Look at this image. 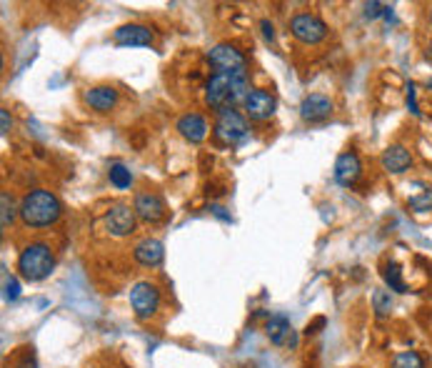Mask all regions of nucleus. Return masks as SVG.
<instances>
[{
    "instance_id": "obj_16",
    "label": "nucleus",
    "mask_w": 432,
    "mask_h": 368,
    "mask_svg": "<svg viewBox=\"0 0 432 368\" xmlns=\"http://www.w3.org/2000/svg\"><path fill=\"white\" fill-rule=\"evenodd\" d=\"M175 128H177V133H180L182 138L190 140V143H203L205 136H208V131H210V128H208V121H205L200 113L180 115L177 123H175Z\"/></svg>"
},
{
    "instance_id": "obj_5",
    "label": "nucleus",
    "mask_w": 432,
    "mask_h": 368,
    "mask_svg": "<svg viewBox=\"0 0 432 368\" xmlns=\"http://www.w3.org/2000/svg\"><path fill=\"white\" fill-rule=\"evenodd\" d=\"M160 305V291L155 283L150 281H137L135 286L130 288V308L140 321L155 316Z\"/></svg>"
},
{
    "instance_id": "obj_14",
    "label": "nucleus",
    "mask_w": 432,
    "mask_h": 368,
    "mask_svg": "<svg viewBox=\"0 0 432 368\" xmlns=\"http://www.w3.org/2000/svg\"><path fill=\"white\" fill-rule=\"evenodd\" d=\"M265 336L270 339V343H275V346H285V343H288L290 348H295V346H297V336H295V331H292L290 321H288L285 316H280V313H275V316L267 318Z\"/></svg>"
},
{
    "instance_id": "obj_25",
    "label": "nucleus",
    "mask_w": 432,
    "mask_h": 368,
    "mask_svg": "<svg viewBox=\"0 0 432 368\" xmlns=\"http://www.w3.org/2000/svg\"><path fill=\"white\" fill-rule=\"evenodd\" d=\"M3 288H6V301H15L18 296H20V283H18V278H3Z\"/></svg>"
},
{
    "instance_id": "obj_24",
    "label": "nucleus",
    "mask_w": 432,
    "mask_h": 368,
    "mask_svg": "<svg viewBox=\"0 0 432 368\" xmlns=\"http://www.w3.org/2000/svg\"><path fill=\"white\" fill-rule=\"evenodd\" d=\"M407 208L415 213H427L432 211V188H425L420 196H410L407 198Z\"/></svg>"
},
{
    "instance_id": "obj_4",
    "label": "nucleus",
    "mask_w": 432,
    "mask_h": 368,
    "mask_svg": "<svg viewBox=\"0 0 432 368\" xmlns=\"http://www.w3.org/2000/svg\"><path fill=\"white\" fill-rule=\"evenodd\" d=\"M215 138L225 145H238L240 140L248 138V121L238 110H222L215 118Z\"/></svg>"
},
{
    "instance_id": "obj_20",
    "label": "nucleus",
    "mask_w": 432,
    "mask_h": 368,
    "mask_svg": "<svg viewBox=\"0 0 432 368\" xmlns=\"http://www.w3.org/2000/svg\"><path fill=\"white\" fill-rule=\"evenodd\" d=\"M108 178L118 190H126V188H130L133 185V173L128 171L123 163H113V166L108 168Z\"/></svg>"
},
{
    "instance_id": "obj_32",
    "label": "nucleus",
    "mask_w": 432,
    "mask_h": 368,
    "mask_svg": "<svg viewBox=\"0 0 432 368\" xmlns=\"http://www.w3.org/2000/svg\"><path fill=\"white\" fill-rule=\"evenodd\" d=\"M382 18H385L387 23H395V11L390 6H385V13H382Z\"/></svg>"
},
{
    "instance_id": "obj_28",
    "label": "nucleus",
    "mask_w": 432,
    "mask_h": 368,
    "mask_svg": "<svg viewBox=\"0 0 432 368\" xmlns=\"http://www.w3.org/2000/svg\"><path fill=\"white\" fill-rule=\"evenodd\" d=\"M15 368H38V361H35L33 353H25V356L15 363Z\"/></svg>"
},
{
    "instance_id": "obj_18",
    "label": "nucleus",
    "mask_w": 432,
    "mask_h": 368,
    "mask_svg": "<svg viewBox=\"0 0 432 368\" xmlns=\"http://www.w3.org/2000/svg\"><path fill=\"white\" fill-rule=\"evenodd\" d=\"M380 166L385 168L387 173L400 176V173H405L412 166V156H410V150L405 148V145H387V148L382 150Z\"/></svg>"
},
{
    "instance_id": "obj_13",
    "label": "nucleus",
    "mask_w": 432,
    "mask_h": 368,
    "mask_svg": "<svg viewBox=\"0 0 432 368\" xmlns=\"http://www.w3.org/2000/svg\"><path fill=\"white\" fill-rule=\"evenodd\" d=\"M330 113H332V100L328 96H323V93H310L300 103V118L307 123L325 121Z\"/></svg>"
},
{
    "instance_id": "obj_21",
    "label": "nucleus",
    "mask_w": 432,
    "mask_h": 368,
    "mask_svg": "<svg viewBox=\"0 0 432 368\" xmlns=\"http://www.w3.org/2000/svg\"><path fill=\"white\" fill-rule=\"evenodd\" d=\"M372 311H375L377 318L390 316V311H393V296H390V291L377 288L375 294H372Z\"/></svg>"
},
{
    "instance_id": "obj_26",
    "label": "nucleus",
    "mask_w": 432,
    "mask_h": 368,
    "mask_svg": "<svg viewBox=\"0 0 432 368\" xmlns=\"http://www.w3.org/2000/svg\"><path fill=\"white\" fill-rule=\"evenodd\" d=\"M382 13H385V6H382V3H377V0H372V3H365V18H367V20H377Z\"/></svg>"
},
{
    "instance_id": "obj_7",
    "label": "nucleus",
    "mask_w": 432,
    "mask_h": 368,
    "mask_svg": "<svg viewBox=\"0 0 432 368\" xmlns=\"http://www.w3.org/2000/svg\"><path fill=\"white\" fill-rule=\"evenodd\" d=\"M105 228L115 238L130 236L135 230V208H130L128 203H113L105 213Z\"/></svg>"
},
{
    "instance_id": "obj_9",
    "label": "nucleus",
    "mask_w": 432,
    "mask_h": 368,
    "mask_svg": "<svg viewBox=\"0 0 432 368\" xmlns=\"http://www.w3.org/2000/svg\"><path fill=\"white\" fill-rule=\"evenodd\" d=\"M208 63L215 68V73H225V70H240L245 68V55L230 43H217L208 51Z\"/></svg>"
},
{
    "instance_id": "obj_22",
    "label": "nucleus",
    "mask_w": 432,
    "mask_h": 368,
    "mask_svg": "<svg viewBox=\"0 0 432 368\" xmlns=\"http://www.w3.org/2000/svg\"><path fill=\"white\" fill-rule=\"evenodd\" d=\"M390 368H425V361L417 351H400L393 356Z\"/></svg>"
},
{
    "instance_id": "obj_31",
    "label": "nucleus",
    "mask_w": 432,
    "mask_h": 368,
    "mask_svg": "<svg viewBox=\"0 0 432 368\" xmlns=\"http://www.w3.org/2000/svg\"><path fill=\"white\" fill-rule=\"evenodd\" d=\"M210 211H212V216H217L220 221H230V213H225L222 206H210Z\"/></svg>"
},
{
    "instance_id": "obj_6",
    "label": "nucleus",
    "mask_w": 432,
    "mask_h": 368,
    "mask_svg": "<svg viewBox=\"0 0 432 368\" xmlns=\"http://www.w3.org/2000/svg\"><path fill=\"white\" fill-rule=\"evenodd\" d=\"M290 33L300 43H305V46H318L328 35V25L318 15H313V13H300V15H295L290 20Z\"/></svg>"
},
{
    "instance_id": "obj_30",
    "label": "nucleus",
    "mask_w": 432,
    "mask_h": 368,
    "mask_svg": "<svg viewBox=\"0 0 432 368\" xmlns=\"http://www.w3.org/2000/svg\"><path fill=\"white\" fill-rule=\"evenodd\" d=\"M0 123H3V131H0V133H8V131H11L13 121H11V115H8V110H6V108L0 110Z\"/></svg>"
},
{
    "instance_id": "obj_1",
    "label": "nucleus",
    "mask_w": 432,
    "mask_h": 368,
    "mask_svg": "<svg viewBox=\"0 0 432 368\" xmlns=\"http://www.w3.org/2000/svg\"><path fill=\"white\" fill-rule=\"evenodd\" d=\"M250 96V78L248 70H225V73H212L205 83V103L212 110H235L238 103H245Z\"/></svg>"
},
{
    "instance_id": "obj_19",
    "label": "nucleus",
    "mask_w": 432,
    "mask_h": 368,
    "mask_svg": "<svg viewBox=\"0 0 432 368\" xmlns=\"http://www.w3.org/2000/svg\"><path fill=\"white\" fill-rule=\"evenodd\" d=\"M382 278H385V283L390 286V291H395V294H407L410 291L407 283L403 281V270H400V265L395 263V261H387L385 263Z\"/></svg>"
},
{
    "instance_id": "obj_15",
    "label": "nucleus",
    "mask_w": 432,
    "mask_h": 368,
    "mask_svg": "<svg viewBox=\"0 0 432 368\" xmlns=\"http://www.w3.org/2000/svg\"><path fill=\"white\" fill-rule=\"evenodd\" d=\"M363 176V163H360L358 153L347 150L342 156H337L335 161V180L340 185H355L358 178Z\"/></svg>"
},
{
    "instance_id": "obj_33",
    "label": "nucleus",
    "mask_w": 432,
    "mask_h": 368,
    "mask_svg": "<svg viewBox=\"0 0 432 368\" xmlns=\"http://www.w3.org/2000/svg\"><path fill=\"white\" fill-rule=\"evenodd\" d=\"M427 91H432V78H430V81H427Z\"/></svg>"
},
{
    "instance_id": "obj_34",
    "label": "nucleus",
    "mask_w": 432,
    "mask_h": 368,
    "mask_svg": "<svg viewBox=\"0 0 432 368\" xmlns=\"http://www.w3.org/2000/svg\"><path fill=\"white\" fill-rule=\"evenodd\" d=\"M430 20H432V11H430Z\"/></svg>"
},
{
    "instance_id": "obj_17",
    "label": "nucleus",
    "mask_w": 432,
    "mask_h": 368,
    "mask_svg": "<svg viewBox=\"0 0 432 368\" xmlns=\"http://www.w3.org/2000/svg\"><path fill=\"white\" fill-rule=\"evenodd\" d=\"M83 100L86 105H90L93 110L97 113H108L118 105V91L113 86H95V88H88L83 93Z\"/></svg>"
},
{
    "instance_id": "obj_8",
    "label": "nucleus",
    "mask_w": 432,
    "mask_h": 368,
    "mask_svg": "<svg viewBox=\"0 0 432 368\" xmlns=\"http://www.w3.org/2000/svg\"><path fill=\"white\" fill-rule=\"evenodd\" d=\"M133 208H135L137 218L145 221V223H158V221L166 218V201L155 190H140V193H135Z\"/></svg>"
},
{
    "instance_id": "obj_29",
    "label": "nucleus",
    "mask_w": 432,
    "mask_h": 368,
    "mask_svg": "<svg viewBox=\"0 0 432 368\" xmlns=\"http://www.w3.org/2000/svg\"><path fill=\"white\" fill-rule=\"evenodd\" d=\"M260 28H262V35H265V41H273V38H275L273 23H270V20H262V23H260Z\"/></svg>"
},
{
    "instance_id": "obj_23",
    "label": "nucleus",
    "mask_w": 432,
    "mask_h": 368,
    "mask_svg": "<svg viewBox=\"0 0 432 368\" xmlns=\"http://www.w3.org/2000/svg\"><path fill=\"white\" fill-rule=\"evenodd\" d=\"M0 203H3V211H0V225H3V228H11L13 221H15V201H13V196L8 193V190H3V193H0Z\"/></svg>"
},
{
    "instance_id": "obj_2",
    "label": "nucleus",
    "mask_w": 432,
    "mask_h": 368,
    "mask_svg": "<svg viewBox=\"0 0 432 368\" xmlns=\"http://www.w3.org/2000/svg\"><path fill=\"white\" fill-rule=\"evenodd\" d=\"M18 213L28 228H48L63 216V206H60L55 193L46 188H35L23 196Z\"/></svg>"
},
{
    "instance_id": "obj_11",
    "label": "nucleus",
    "mask_w": 432,
    "mask_h": 368,
    "mask_svg": "<svg viewBox=\"0 0 432 368\" xmlns=\"http://www.w3.org/2000/svg\"><path fill=\"white\" fill-rule=\"evenodd\" d=\"M113 41L120 48H135V46H150L153 43V30L148 25L130 23V25H120L113 30Z\"/></svg>"
},
{
    "instance_id": "obj_10",
    "label": "nucleus",
    "mask_w": 432,
    "mask_h": 368,
    "mask_svg": "<svg viewBox=\"0 0 432 368\" xmlns=\"http://www.w3.org/2000/svg\"><path fill=\"white\" fill-rule=\"evenodd\" d=\"M243 105H245L248 118H252V121H267V118H273L275 115L278 100H275L273 93H267V91H250V96L245 98Z\"/></svg>"
},
{
    "instance_id": "obj_3",
    "label": "nucleus",
    "mask_w": 432,
    "mask_h": 368,
    "mask_svg": "<svg viewBox=\"0 0 432 368\" xmlns=\"http://www.w3.org/2000/svg\"><path fill=\"white\" fill-rule=\"evenodd\" d=\"M53 268H55V256H53L48 243H40V241L28 243L20 251V256H18V270L30 283L46 281L53 273Z\"/></svg>"
},
{
    "instance_id": "obj_27",
    "label": "nucleus",
    "mask_w": 432,
    "mask_h": 368,
    "mask_svg": "<svg viewBox=\"0 0 432 368\" xmlns=\"http://www.w3.org/2000/svg\"><path fill=\"white\" fill-rule=\"evenodd\" d=\"M407 108L412 115H420V105H417V88L415 83H407Z\"/></svg>"
},
{
    "instance_id": "obj_12",
    "label": "nucleus",
    "mask_w": 432,
    "mask_h": 368,
    "mask_svg": "<svg viewBox=\"0 0 432 368\" xmlns=\"http://www.w3.org/2000/svg\"><path fill=\"white\" fill-rule=\"evenodd\" d=\"M133 258L140 265H145V268H158L163 263V258H166V246L158 238H142L133 248Z\"/></svg>"
}]
</instances>
